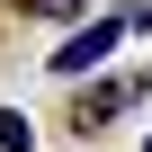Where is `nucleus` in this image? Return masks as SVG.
I'll use <instances>...</instances> for the list:
<instances>
[{
	"label": "nucleus",
	"mask_w": 152,
	"mask_h": 152,
	"mask_svg": "<svg viewBox=\"0 0 152 152\" xmlns=\"http://www.w3.org/2000/svg\"><path fill=\"white\" fill-rule=\"evenodd\" d=\"M116 36H125V18H81V27L54 45V63H45V72H54V81H90V72L116 54Z\"/></svg>",
	"instance_id": "nucleus-1"
},
{
	"label": "nucleus",
	"mask_w": 152,
	"mask_h": 152,
	"mask_svg": "<svg viewBox=\"0 0 152 152\" xmlns=\"http://www.w3.org/2000/svg\"><path fill=\"white\" fill-rule=\"evenodd\" d=\"M134 107V81H99V90H81V107H72V125L81 134H99V125H116Z\"/></svg>",
	"instance_id": "nucleus-2"
},
{
	"label": "nucleus",
	"mask_w": 152,
	"mask_h": 152,
	"mask_svg": "<svg viewBox=\"0 0 152 152\" xmlns=\"http://www.w3.org/2000/svg\"><path fill=\"white\" fill-rule=\"evenodd\" d=\"M18 18H90V0H9Z\"/></svg>",
	"instance_id": "nucleus-3"
},
{
	"label": "nucleus",
	"mask_w": 152,
	"mask_h": 152,
	"mask_svg": "<svg viewBox=\"0 0 152 152\" xmlns=\"http://www.w3.org/2000/svg\"><path fill=\"white\" fill-rule=\"evenodd\" d=\"M0 152H36V125H27L18 107H0Z\"/></svg>",
	"instance_id": "nucleus-4"
},
{
	"label": "nucleus",
	"mask_w": 152,
	"mask_h": 152,
	"mask_svg": "<svg viewBox=\"0 0 152 152\" xmlns=\"http://www.w3.org/2000/svg\"><path fill=\"white\" fill-rule=\"evenodd\" d=\"M143 152H152V134H143Z\"/></svg>",
	"instance_id": "nucleus-5"
}]
</instances>
